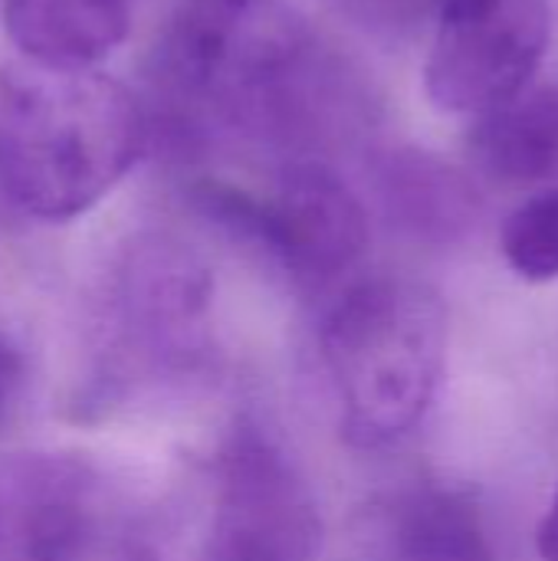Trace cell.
<instances>
[{
    "label": "cell",
    "mask_w": 558,
    "mask_h": 561,
    "mask_svg": "<svg viewBox=\"0 0 558 561\" xmlns=\"http://www.w3.org/2000/svg\"><path fill=\"white\" fill-rule=\"evenodd\" d=\"M184 197L207 224L260 253L306 296L339 286L372 240L368 207L332 161L276 164L266 194L224 178H194Z\"/></svg>",
    "instance_id": "obj_5"
},
{
    "label": "cell",
    "mask_w": 558,
    "mask_h": 561,
    "mask_svg": "<svg viewBox=\"0 0 558 561\" xmlns=\"http://www.w3.org/2000/svg\"><path fill=\"white\" fill-rule=\"evenodd\" d=\"M536 549H539V559L543 561H558V490L553 496V506L539 526V536H536Z\"/></svg>",
    "instance_id": "obj_16"
},
{
    "label": "cell",
    "mask_w": 558,
    "mask_h": 561,
    "mask_svg": "<svg viewBox=\"0 0 558 561\" xmlns=\"http://www.w3.org/2000/svg\"><path fill=\"white\" fill-rule=\"evenodd\" d=\"M368 191L382 220L421 247H457L483 217V197L470 174L418 145L368 151Z\"/></svg>",
    "instance_id": "obj_10"
},
{
    "label": "cell",
    "mask_w": 558,
    "mask_h": 561,
    "mask_svg": "<svg viewBox=\"0 0 558 561\" xmlns=\"http://www.w3.org/2000/svg\"><path fill=\"white\" fill-rule=\"evenodd\" d=\"M506 266L526 283L558 279V184L523 201L500 230Z\"/></svg>",
    "instance_id": "obj_13"
},
{
    "label": "cell",
    "mask_w": 558,
    "mask_h": 561,
    "mask_svg": "<svg viewBox=\"0 0 558 561\" xmlns=\"http://www.w3.org/2000/svg\"><path fill=\"white\" fill-rule=\"evenodd\" d=\"M115 500L102 473L72 454L0 463V561H105Z\"/></svg>",
    "instance_id": "obj_8"
},
{
    "label": "cell",
    "mask_w": 558,
    "mask_h": 561,
    "mask_svg": "<svg viewBox=\"0 0 558 561\" xmlns=\"http://www.w3.org/2000/svg\"><path fill=\"white\" fill-rule=\"evenodd\" d=\"M82 411H115L194 385L214 358V273L174 233L128 237L99 283Z\"/></svg>",
    "instance_id": "obj_3"
},
{
    "label": "cell",
    "mask_w": 558,
    "mask_h": 561,
    "mask_svg": "<svg viewBox=\"0 0 558 561\" xmlns=\"http://www.w3.org/2000/svg\"><path fill=\"white\" fill-rule=\"evenodd\" d=\"M319 549V503L299 463L260 421L240 417L217 460L201 561H316Z\"/></svg>",
    "instance_id": "obj_6"
},
{
    "label": "cell",
    "mask_w": 558,
    "mask_h": 561,
    "mask_svg": "<svg viewBox=\"0 0 558 561\" xmlns=\"http://www.w3.org/2000/svg\"><path fill=\"white\" fill-rule=\"evenodd\" d=\"M23 388V355L20 348L0 332V421L13 408L16 394Z\"/></svg>",
    "instance_id": "obj_15"
},
{
    "label": "cell",
    "mask_w": 558,
    "mask_h": 561,
    "mask_svg": "<svg viewBox=\"0 0 558 561\" xmlns=\"http://www.w3.org/2000/svg\"><path fill=\"white\" fill-rule=\"evenodd\" d=\"M467 154L480 174L510 187L558 178V85H526L474 118Z\"/></svg>",
    "instance_id": "obj_12"
},
{
    "label": "cell",
    "mask_w": 558,
    "mask_h": 561,
    "mask_svg": "<svg viewBox=\"0 0 558 561\" xmlns=\"http://www.w3.org/2000/svg\"><path fill=\"white\" fill-rule=\"evenodd\" d=\"M145 105L95 69L0 72V201L39 224L89 214L145 154Z\"/></svg>",
    "instance_id": "obj_2"
},
{
    "label": "cell",
    "mask_w": 558,
    "mask_h": 561,
    "mask_svg": "<svg viewBox=\"0 0 558 561\" xmlns=\"http://www.w3.org/2000/svg\"><path fill=\"white\" fill-rule=\"evenodd\" d=\"M375 561H500L474 490L447 480H408L365 510Z\"/></svg>",
    "instance_id": "obj_9"
},
{
    "label": "cell",
    "mask_w": 558,
    "mask_h": 561,
    "mask_svg": "<svg viewBox=\"0 0 558 561\" xmlns=\"http://www.w3.org/2000/svg\"><path fill=\"white\" fill-rule=\"evenodd\" d=\"M447 306L408 276H368L339 293L319 332L342 437L388 450L434 408L447 362Z\"/></svg>",
    "instance_id": "obj_4"
},
{
    "label": "cell",
    "mask_w": 558,
    "mask_h": 561,
    "mask_svg": "<svg viewBox=\"0 0 558 561\" xmlns=\"http://www.w3.org/2000/svg\"><path fill=\"white\" fill-rule=\"evenodd\" d=\"M155 131L181 154L220 145L329 161L368 145L382 99L368 72L289 0H178L145 62Z\"/></svg>",
    "instance_id": "obj_1"
},
{
    "label": "cell",
    "mask_w": 558,
    "mask_h": 561,
    "mask_svg": "<svg viewBox=\"0 0 558 561\" xmlns=\"http://www.w3.org/2000/svg\"><path fill=\"white\" fill-rule=\"evenodd\" d=\"M549 39V0H437L424 92L441 112L477 118L533 85Z\"/></svg>",
    "instance_id": "obj_7"
},
{
    "label": "cell",
    "mask_w": 558,
    "mask_h": 561,
    "mask_svg": "<svg viewBox=\"0 0 558 561\" xmlns=\"http://www.w3.org/2000/svg\"><path fill=\"white\" fill-rule=\"evenodd\" d=\"M335 16L362 30L378 43H408L418 36L434 13L437 0H322Z\"/></svg>",
    "instance_id": "obj_14"
},
{
    "label": "cell",
    "mask_w": 558,
    "mask_h": 561,
    "mask_svg": "<svg viewBox=\"0 0 558 561\" xmlns=\"http://www.w3.org/2000/svg\"><path fill=\"white\" fill-rule=\"evenodd\" d=\"M7 39L43 69H92L132 30V0H3Z\"/></svg>",
    "instance_id": "obj_11"
}]
</instances>
